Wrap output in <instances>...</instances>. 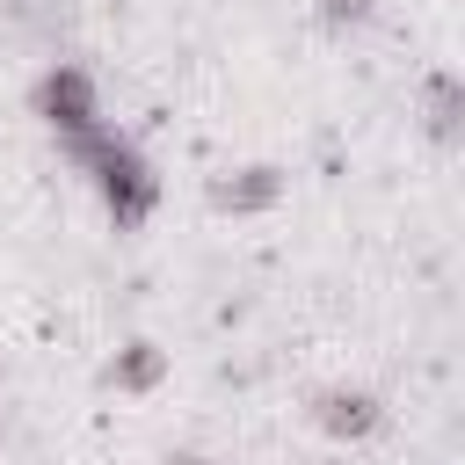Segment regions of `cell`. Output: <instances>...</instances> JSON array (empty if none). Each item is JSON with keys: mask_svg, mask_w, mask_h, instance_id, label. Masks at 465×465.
<instances>
[{"mask_svg": "<svg viewBox=\"0 0 465 465\" xmlns=\"http://www.w3.org/2000/svg\"><path fill=\"white\" fill-rule=\"evenodd\" d=\"M378 15V0H320V22L327 29H363Z\"/></svg>", "mask_w": 465, "mask_h": 465, "instance_id": "cell-7", "label": "cell"}, {"mask_svg": "<svg viewBox=\"0 0 465 465\" xmlns=\"http://www.w3.org/2000/svg\"><path fill=\"white\" fill-rule=\"evenodd\" d=\"M276 196H283V174H276V167H240V174H218V182H211V211H232V218L269 211Z\"/></svg>", "mask_w": 465, "mask_h": 465, "instance_id": "cell-4", "label": "cell"}, {"mask_svg": "<svg viewBox=\"0 0 465 465\" xmlns=\"http://www.w3.org/2000/svg\"><path fill=\"white\" fill-rule=\"evenodd\" d=\"M36 116H44V131H51L58 145H73V138H87L94 124H109L94 73H87V65H73V58L44 65V80H36Z\"/></svg>", "mask_w": 465, "mask_h": 465, "instance_id": "cell-2", "label": "cell"}, {"mask_svg": "<svg viewBox=\"0 0 465 465\" xmlns=\"http://www.w3.org/2000/svg\"><path fill=\"white\" fill-rule=\"evenodd\" d=\"M378 421H385L378 392H363V385H327V392H320V429H327V436L356 443V436H371Z\"/></svg>", "mask_w": 465, "mask_h": 465, "instance_id": "cell-3", "label": "cell"}, {"mask_svg": "<svg viewBox=\"0 0 465 465\" xmlns=\"http://www.w3.org/2000/svg\"><path fill=\"white\" fill-rule=\"evenodd\" d=\"M429 131H436V138H458V80H450V73L429 80Z\"/></svg>", "mask_w": 465, "mask_h": 465, "instance_id": "cell-6", "label": "cell"}, {"mask_svg": "<svg viewBox=\"0 0 465 465\" xmlns=\"http://www.w3.org/2000/svg\"><path fill=\"white\" fill-rule=\"evenodd\" d=\"M7 429H15V414H7V400H0V443H7Z\"/></svg>", "mask_w": 465, "mask_h": 465, "instance_id": "cell-8", "label": "cell"}, {"mask_svg": "<svg viewBox=\"0 0 465 465\" xmlns=\"http://www.w3.org/2000/svg\"><path fill=\"white\" fill-rule=\"evenodd\" d=\"M160 349L153 341H124L116 349V363H109V385H124V392H145V385H160Z\"/></svg>", "mask_w": 465, "mask_h": 465, "instance_id": "cell-5", "label": "cell"}, {"mask_svg": "<svg viewBox=\"0 0 465 465\" xmlns=\"http://www.w3.org/2000/svg\"><path fill=\"white\" fill-rule=\"evenodd\" d=\"M73 167H87V182H94V196L109 203V218L116 225H145L153 218V203H160V174H153V160L116 131V124H94L87 138H73V145H58Z\"/></svg>", "mask_w": 465, "mask_h": 465, "instance_id": "cell-1", "label": "cell"}]
</instances>
